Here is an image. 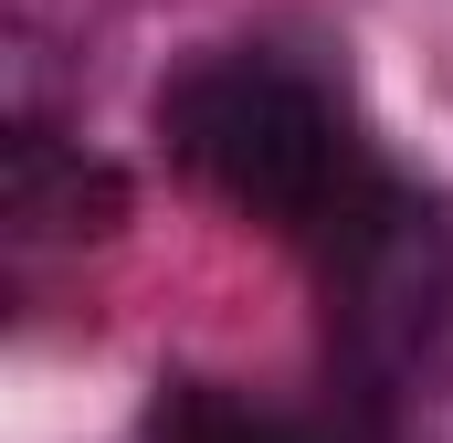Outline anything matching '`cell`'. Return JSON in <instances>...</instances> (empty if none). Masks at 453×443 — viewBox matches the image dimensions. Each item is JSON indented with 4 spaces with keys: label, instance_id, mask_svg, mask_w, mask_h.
Returning <instances> with one entry per match:
<instances>
[{
    "label": "cell",
    "instance_id": "6da1fadb",
    "mask_svg": "<svg viewBox=\"0 0 453 443\" xmlns=\"http://www.w3.org/2000/svg\"><path fill=\"white\" fill-rule=\"evenodd\" d=\"M158 137L222 190L232 212L274 222V232H327V222L380 180V159L348 137L327 85H306L274 53H211L190 74H169L158 96Z\"/></svg>",
    "mask_w": 453,
    "mask_h": 443
},
{
    "label": "cell",
    "instance_id": "7a4b0ae2",
    "mask_svg": "<svg viewBox=\"0 0 453 443\" xmlns=\"http://www.w3.org/2000/svg\"><path fill=\"white\" fill-rule=\"evenodd\" d=\"M317 264H327V338L358 369H390V359L443 338V317H453V212L422 201L411 180L380 169L317 232Z\"/></svg>",
    "mask_w": 453,
    "mask_h": 443
},
{
    "label": "cell",
    "instance_id": "3957f363",
    "mask_svg": "<svg viewBox=\"0 0 453 443\" xmlns=\"http://www.w3.org/2000/svg\"><path fill=\"white\" fill-rule=\"evenodd\" d=\"M11 222L21 232H53V243H85V232H116L127 212V180H116L106 159H85V148H64L53 127H11Z\"/></svg>",
    "mask_w": 453,
    "mask_h": 443
},
{
    "label": "cell",
    "instance_id": "277c9868",
    "mask_svg": "<svg viewBox=\"0 0 453 443\" xmlns=\"http://www.w3.org/2000/svg\"><path fill=\"white\" fill-rule=\"evenodd\" d=\"M148 443H358V433L306 423V412H264V401L222 391V380H180V391H158Z\"/></svg>",
    "mask_w": 453,
    "mask_h": 443
}]
</instances>
